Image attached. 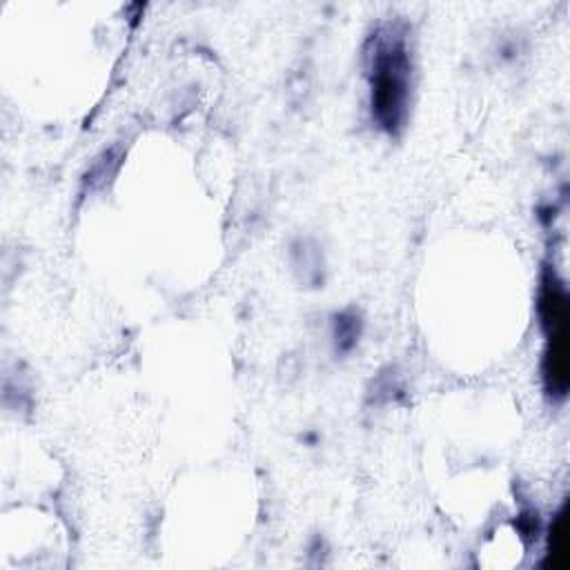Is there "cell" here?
I'll return each instance as SVG.
<instances>
[{
  "label": "cell",
  "mask_w": 570,
  "mask_h": 570,
  "mask_svg": "<svg viewBox=\"0 0 570 570\" xmlns=\"http://www.w3.org/2000/svg\"><path fill=\"white\" fill-rule=\"evenodd\" d=\"M370 82L374 118L383 129L394 131L405 116L410 60L403 40L392 31L376 38L374 53H370Z\"/></svg>",
  "instance_id": "1"
},
{
  "label": "cell",
  "mask_w": 570,
  "mask_h": 570,
  "mask_svg": "<svg viewBox=\"0 0 570 570\" xmlns=\"http://www.w3.org/2000/svg\"><path fill=\"white\" fill-rule=\"evenodd\" d=\"M539 314L546 330L543 383L552 401H561L568 392V296L554 269H546L539 289Z\"/></svg>",
  "instance_id": "2"
},
{
  "label": "cell",
  "mask_w": 570,
  "mask_h": 570,
  "mask_svg": "<svg viewBox=\"0 0 570 570\" xmlns=\"http://www.w3.org/2000/svg\"><path fill=\"white\" fill-rule=\"evenodd\" d=\"M548 559L552 568H566L568 566V525H566V512L561 510L550 528L548 537Z\"/></svg>",
  "instance_id": "3"
}]
</instances>
